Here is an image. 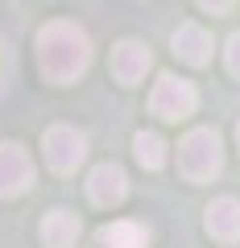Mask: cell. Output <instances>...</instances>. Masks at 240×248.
<instances>
[{"label":"cell","mask_w":240,"mask_h":248,"mask_svg":"<svg viewBox=\"0 0 240 248\" xmlns=\"http://www.w3.org/2000/svg\"><path fill=\"white\" fill-rule=\"evenodd\" d=\"M91 66V37L75 21H50L37 33V71L54 87H71Z\"/></svg>","instance_id":"cell-1"},{"label":"cell","mask_w":240,"mask_h":248,"mask_svg":"<svg viewBox=\"0 0 240 248\" xmlns=\"http://www.w3.org/2000/svg\"><path fill=\"white\" fill-rule=\"evenodd\" d=\"M224 170V145L215 128H191L182 141H178V174L187 178L191 186L211 182Z\"/></svg>","instance_id":"cell-2"},{"label":"cell","mask_w":240,"mask_h":248,"mask_svg":"<svg viewBox=\"0 0 240 248\" xmlns=\"http://www.w3.org/2000/svg\"><path fill=\"white\" fill-rule=\"evenodd\" d=\"M207 232H211L215 240H224V244H236L240 240V203L232 195H220L211 199V207H207Z\"/></svg>","instance_id":"cell-9"},{"label":"cell","mask_w":240,"mask_h":248,"mask_svg":"<svg viewBox=\"0 0 240 248\" xmlns=\"http://www.w3.org/2000/svg\"><path fill=\"white\" fill-rule=\"evenodd\" d=\"M195 108H199V91L191 87L187 79H178V75H161V79L153 83L149 112L158 116V120L178 124V120H187V116H195Z\"/></svg>","instance_id":"cell-3"},{"label":"cell","mask_w":240,"mask_h":248,"mask_svg":"<svg viewBox=\"0 0 240 248\" xmlns=\"http://www.w3.org/2000/svg\"><path fill=\"white\" fill-rule=\"evenodd\" d=\"M224 62H228L232 79H240V33H232V37H228V50H224Z\"/></svg>","instance_id":"cell-13"},{"label":"cell","mask_w":240,"mask_h":248,"mask_svg":"<svg viewBox=\"0 0 240 248\" xmlns=\"http://www.w3.org/2000/svg\"><path fill=\"white\" fill-rule=\"evenodd\" d=\"M112 79L120 83V87H137V83H145V75H149L153 66V54L145 42H137V37H125V42L112 46Z\"/></svg>","instance_id":"cell-5"},{"label":"cell","mask_w":240,"mask_h":248,"mask_svg":"<svg viewBox=\"0 0 240 248\" xmlns=\"http://www.w3.org/2000/svg\"><path fill=\"white\" fill-rule=\"evenodd\" d=\"M236 149H240V124H236Z\"/></svg>","instance_id":"cell-15"},{"label":"cell","mask_w":240,"mask_h":248,"mask_svg":"<svg viewBox=\"0 0 240 248\" xmlns=\"http://www.w3.org/2000/svg\"><path fill=\"white\" fill-rule=\"evenodd\" d=\"M174 54L187 66H207L211 62V50H215V42H211V33H207L203 25H195V21H187V25H178L174 29Z\"/></svg>","instance_id":"cell-8"},{"label":"cell","mask_w":240,"mask_h":248,"mask_svg":"<svg viewBox=\"0 0 240 248\" xmlns=\"http://www.w3.org/2000/svg\"><path fill=\"white\" fill-rule=\"evenodd\" d=\"M99 248H149V228L137 219H120L99 228Z\"/></svg>","instance_id":"cell-11"},{"label":"cell","mask_w":240,"mask_h":248,"mask_svg":"<svg viewBox=\"0 0 240 248\" xmlns=\"http://www.w3.org/2000/svg\"><path fill=\"white\" fill-rule=\"evenodd\" d=\"M33 186V161L17 141L0 145V199H21Z\"/></svg>","instance_id":"cell-6"},{"label":"cell","mask_w":240,"mask_h":248,"mask_svg":"<svg viewBox=\"0 0 240 248\" xmlns=\"http://www.w3.org/2000/svg\"><path fill=\"white\" fill-rule=\"evenodd\" d=\"M133 153H137V161H141L145 170H161L166 166V141H161L158 133H137L133 137Z\"/></svg>","instance_id":"cell-12"},{"label":"cell","mask_w":240,"mask_h":248,"mask_svg":"<svg viewBox=\"0 0 240 248\" xmlns=\"http://www.w3.org/2000/svg\"><path fill=\"white\" fill-rule=\"evenodd\" d=\"M79 232H83L79 215L66 211V207H58V211H50L42 219V244L46 248H75L79 244Z\"/></svg>","instance_id":"cell-10"},{"label":"cell","mask_w":240,"mask_h":248,"mask_svg":"<svg viewBox=\"0 0 240 248\" xmlns=\"http://www.w3.org/2000/svg\"><path fill=\"white\" fill-rule=\"evenodd\" d=\"M87 195L96 207H120L128 195V174L116 161H104V166H96L87 174Z\"/></svg>","instance_id":"cell-7"},{"label":"cell","mask_w":240,"mask_h":248,"mask_svg":"<svg viewBox=\"0 0 240 248\" xmlns=\"http://www.w3.org/2000/svg\"><path fill=\"white\" fill-rule=\"evenodd\" d=\"M199 9H207V13H228L232 0H199Z\"/></svg>","instance_id":"cell-14"},{"label":"cell","mask_w":240,"mask_h":248,"mask_svg":"<svg viewBox=\"0 0 240 248\" xmlns=\"http://www.w3.org/2000/svg\"><path fill=\"white\" fill-rule=\"evenodd\" d=\"M42 149H46V166L54 174H75L87 157V137L71 124H50L42 133Z\"/></svg>","instance_id":"cell-4"}]
</instances>
